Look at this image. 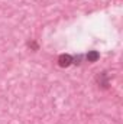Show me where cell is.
<instances>
[{
	"instance_id": "1",
	"label": "cell",
	"mask_w": 123,
	"mask_h": 124,
	"mask_svg": "<svg viewBox=\"0 0 123 124\" xmlns=\"http://www.w3.org/2000/svg\"><path fill=\"white\" fill-rule=\"evenodd\" d=\"M96 84L98 85L100 90H109L110 88V75L107 71H101L96 75Z\"/></svg>"
},
{
	"instance_id": "2",
	"label": "cell",
	"mask_w": 123,
	"mask_h": 124,
	"mask_svg": "<svg viewBox=\"0 0 123 124\" xmlns=\"http://www.w3.org/2000/svg\"><path fill=\"white\" fill-rule=\"evenodd\" d=\"M57 63L60 68H68L71 65H74V55H70V54H61L58 58H57Z\"/></svg>"
},
{
	"instance_id": "3",
	"label": "cell",
	"mask_w": 123,
	"mask_h": 124,
	"mask_svg": "<svg viewBox=\"0 0 123 124\" xmlns=\"http://www.w3.org/2000/svg\"><path fill=\"white\" fill-rule=\"evenodd\" d=\"M98 59H100V52H98V51H94V49L88 51V52L84 55V61L90 62V63H94V62H97Z\"/></svg>"
},
{
	"instance_id": "4",
	"label": "cell",
	"mask_w": 123,
	"mask_h": 124,
	"mask_svg": "<svg viewBox=\"0 0 123 124\" xmlns=\"http://www.w3.org/2000/svg\"><path fill=\"white\" fill-rule=\"evenodd\" d=\"M28 48L31 49V51H33V52H36V51H39V45H38V42L36 40H33V39H31V40H28Z\"/></svg>"
}]
</instances>
